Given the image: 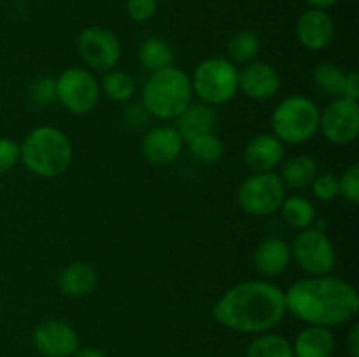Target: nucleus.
Returning a JSON list of instances; mask_svg holds the SVG:
<instances>
[{
    "mask_svg": "<svg viewBox=\"0 0 359 357\" xmlns=\"http://www.w3.org/2000/svg\"><path fill=\"white\" fill-rule=\"evenodd\" d=\"M286 312L307 326L339 328L349 324L359 312L358 290L332 275L305 276L284 290Z\"/></svg>",
    "mask_w": 359,
    "mask_h": 357,
    "instance_id": "f257e3e1",
    "label": "nucleus"
},
{
    "mask_svg": "<svg viewBox=\"0 0 359 357\" xmlns=\"http://www.w3.org/2000/svg\"><path fill=\"white\" fill-rule=\"evenodd\" d=\"M286 315L284 290L269 280H244L230 287L212 307L217 324L242 335L272 331Z\"/></svg>",
    "mask_w": 359,
    "mask_h": 357,
    "instance_id": "f03ea898",
    "label": "nucleus"
},
{
    "mask_svg": "<svg viewBox=\"0 0 359 357\" xmlns=\"http://www.w3.org/2000/svg\"><path fill=\"white\" fill-rule=\"evenodd\" d=\"M72 142L56 126H37L20 144V161L42 178L60 177L72 163Z\"/></svg>",
    "mask_w": 359,
    "mask_h": 357,
    "instance_id": "7ed1b4c3",
    "label": "nucleus"
},
{
    "mask_svg": "<svg viewBox=\"0 0 359 357\" xmlns=\"http://www.w3.org/2000/svg\"><path fill=\"white\" fill-rule=\"evenodd\" d=\"M193 102L191 79L179 66L149 74L142 88V105L153 118L172 121Z\"/></svg>",
    "mask_w": 359,
    "mask_h": 357,
    "instance_id": "20e7f679",
    "label": "nucleus"
},
{
    "mask_svg": "<svg viewBox=\"0 0 359 357\" xmlns=\"http://www.w3.org/2000/svg\"><path fill=\"white\" fill-rule=\"evenodd\" d=\"M319 112L312 98L304 94H290L283 98L270 115L272 133L283 144L300 146L319 133Z\"/></svg>",
    "mask_w": 359,
    "mask_h": 357,
    "instance_id": "39448f33",
    "label": "nucleus"
},
{
    "mask_svg": "<svg viewBox=\"0 0 359 357\" xmlns=\"http://www.w3.org/2000/svg\"><path fill=\"white\" fill-rule=\"evenodd\" d=\"M189 79L193 94L210 107L228 104L238 93V69L226 56H210L202 59Z\"/></svg>",
    "mask_w": 359,
    "mask_h": 357,
    "instance_id": "423d86ee",
    "label": "nucleus"
},
{
    "mask_svg": "<svg viewBox=\"0 0 359 357\" xmlns=\"http://www.w3.org/2000/svg\"><path fill=\"white\" fill-rule=\"evenodd\" d=\"M237 205L252 217H266L279 212L286 198V186L276 172H259L249 175L237 189Z\"/></svg>",
    "mask_w": 359,
    "mask_h": 357,
    "instance_id": "0eeeda50",
    "label": "nucleus"
},
{
    "mask_svg": "<svg viewBox=\"0 0 359 357\" xmlns=\"http://www.w3.org/2000/svg\"><path fill=\"white\" fill-rule=\"evenodd\" d=\"M291 247V261L309 276L330 275L337 265V251L326 230L311 226L294 234Z\"/></svg>",
    "mask_w": 359,
    "mask_h": 357,
    "instance_id": "6e6552de",
    "label": "nucleus"
},
{
    "mask_svg": "<svg viewBox=\"0 0 359 357\" xmlns=\"http://www.w3.org/2000/svg\"><path fill=\"white\" fill-rule=\"evenodd\" d=\"M56 102L74 115H86L100 102V84L93 72L83 66L65 69L55 79Z\"/></svg>",
    "mask_w": 359,
    "mask_h": 357,
    "instance_id": "1a4fd4ad",
    "label": "nucleus"
},
{
    "mask_svg": "<svg viewBox=\"0 0 359 357\" xmlns=\"http://www.w3.org/2000/svg\"><path fill=\"white\" fill-rule=\"evenodd\" d=\"M77 51L88 70L107 72L118 66L123 49L114 31L93 24V27H86L79 34Z\"/></svg>",
    "mask_w": 359,
    "mask_h": 357,
    "instance_id": "9d476101",
    "label": "nucleus"
},
{
    "mask_svg": "<svg viewBox=\"0 0 359 357\" xmlns=\"http://www.w3.org/2000/svg\"><path fill=\"white\" fill-rule=\"evenodd\" d=\"M319 132L335 146L353 144L359 135L358 102L344 97L332 98V102L319 112Z\"/></svg>",
    "mask_w": 359,
    "mask_h": 357,
    "instance_id": "9b49d317",
    "label": "nucleus"
},
{
    "mask_svg": "<svg viewBox=\"0 0 359 357\" xmlns=\"http://www.w3.org/2000/svg\"><path fill=\"white\" fill-rule=\"evenodd\" d=\"M32 342L44 357H74L79 349V335L62 318H44L35 326Z\"/></svg>",
    "mask_w": 359,
    "mask_h": 357,
    "instance_id": "f8f14e48",
    "label": "nucleus"
},
{
    "mask_svg": "<svg viewBox=\"0 0 359 357\" xmlns=\"http://www.w3.org/2000/svg\"><path fill=\"white\" fill-rule=\"evenodd\" d=\"M182 147L184 142L174 126H156L142 136L140 153L149 164L165 167L181 156Z\"/></svg>",
    "mask_w": 359,
    "mask_h": 357,
    "instance_id": "ddd939ff",
    "label": "nucleus"
},
{
    "mask_svg": "<svg viewBox=\"0 0 359 357\" xmlns=\"http://www.w3.org/2000/svg\"><path fill=\"white\" fill-rule=\"evenodd\" d=\"M280 90V76L269 62H251L238 70V91L258 102L270 100Z\"/></svg>",
    "mask_w": 359,
    "mask_h": 357,
    "instance_id": "4468645a",
    "label": "nucleus"
},
{
    "mask_svg": "<svg viewBox=\"0 0 359 357\" xmlns=\"http://www.w3.org/2000/svg\"><path fill=\"white\" fill-rule=\"evenodd\" d=\"M298 42L309 51H323L332 44L335 37V23L333 18L323 9H311L304 10L300 18L297 20L294 27Z\"/></svg>",
    "mask_w": 359,
    "mask_h": 357,
    "instance_id": "2eb2a0df",
    "label": "nucleus"
},
{
    "mask_svg": "<svg viewBox=\"0 0 359 357\" xmlns=\"http://www.w3.org/2000/svg\"><path fill=\"white\" fill-rule=\"evenodd\" d=\"M284 160V144L273 133H259L252 136L244 149V163L252 174L276 172Z\"/></svg>",
    "mask_w": 359,
    "mask_h": 357,
    "instance_id": "dca6fc26",
    "label": "nucleus"
},
{
    "mask_svg": "<svg viewBox=\"0 0 359 357\" xmlns=\"http://www.w3.org/2000/svg\"><path fill=\"white\" fill-rule=\"evenodd\" d=\"M256 272L266 279L279 276L287 270L291 262V247L284 238L280 237H269L262 240L256 247L255 255Z\"/></svg>",
    "mask_w": 359,
    "mask_h": 357,
    "instance_id": "f3484780",
    "label": "nucleus"
},
{
    "mask_svg": "<svg viewBox=\"0 0 359 357\" xmlns=\"http://www.w3.org/2000/svg\"><path fill=\"white\" fill-rule=\"evenodd\" d=\"M177 125L174 126L177 133L181 135L182 142L188 144L189 140L196 139L200 135L207 133H216L217 128V114L214 107L207 104H189L181 114L177 115Z\"/></svg>",
    "mask_w": 359,
    "mask_h": 357,
    "instance_id": "a211bd4d",
    "label": "nucleus"
},
{
    "mask_svg": "<svg viewBox=\"0 0 359 357\" xmlns=\"http://www.w3.org/2000/svg\"><path fill=\"white\" fill-rule=\"evenodd\" d=\"M98 286V272L90 262L77 261L60 272L58 289L60 293L69 298L90 296Z\"/></svg>",
    "mask_w": 359,
    "mask_h": 357,
    "instance_id": "6ab92c4d",
    "label": "nucleus"
},
{
    "mask_svg": "<svg viewBox=\"0 0 359 357\" xmlns=\"http://www.w3.org/2000/svg\"><path fill=\"white\" fill-rule=\"evenodd\" d=\"M293 345L294 357H332L335 352V336L323 326H307L297 335Z\"/></svg>",
    "mask_w": 359,
    "mask_h": 357,
    "instance_id": "aec40b11",
    "label": "nucleus"
},
{
    "mask_svg": "<svg viewBox=\"0 0 359 357\" xmlns=\"http://www.w3.org/2000/svg\"><path fill=\"white\" fill-rule=\"evenodd\" d=\"M318 161L309 154H293L280 163V181L291 189L311 188L312 181L318 177Z\"/></svg>",
    "mask_w": 359,
    "mask_h": 357,
    "instance_id": "412c9836",
    "label": "nucleus"
},
{
    "mask_svg": "<svg viewBox=\"0 0 359 357\" xmlns=\"http://www.w3.org/2000/svg\"><path fill=\"white\" fill-rule=\"evenodd\" d=\"M139 62L149 74L174 65V49L160 37H147L139 46Z\"/></svg>",
    "mask_w": 359,
    "mask_h": 357,
    "instance_id": "4be33fe9",
    "label": "nucleus"
},
{
    "mask_svg": "<svg viewBox=\"0 0 359 357\" xmlns=\"http://www.w3.org/2000/svg\"><path fill=\"white\" fill-rule=\"evenodd\" d=\"M98 84H100V93L116 104H128L135 97V79L125 70H107L104 72V77L98 80Z\"/></svg>",
    "mask_w": 359,
    "mask_h": 357,
    "instance_id": "5701e85b",
    "label": "nucleus"
},
{
    "mask_svg": "<svg viewBox=\"0 0 359 357\" xmlns=\"http://www.w3.org/2000/svg\"><path fill=\"white\" fill-rule=\"evenodd\" d=\"M262 49V38L255 30H238L228 38L226 58L233 65H248L255 62Z\"/></svg>",
    "mask_w": 359,
    "mask_h": 357,
    "instance_id": "b1692460",
    "label": "nucleus"
},
{
    "mask_svg": "<svg viewBox=\"0 0 359 357\" xmlns=\"http://www.w3.org/2000/svg\"><path fill=\"white\" fill-rule=\"evenodd\" d=\"M280 214L287 226L294 230H305V227L314 226L316 223V209L311 200L300 195H291L283 200L280 203Z\"/></svg>",
    "mask_w": 359,
    "mask_h": 357,
    "instance_id": "393cba45",
    "label": "nucleus"
},
{
    "mask_svg": "<svg viewBox=\"0 0 359 357\" xmlns=\"http://www.w3.org/2000/svg\"><path fill=\"white\" fill-rule=\"evenodd\" d=\"M245 357H294L290 340L277 332H259L249 343Z\"/></svg>",
    "mask_w": 359,
    "mask_h": 357,
    "instance_id": "a878e982",
    "label": "nucleus"
},
{
    "mask_svg": "<svg viewBox=\"0 0 359 357\" xmlns=\"http://www.w3.org/2000/svg\"><path fill=\"white\" fill-rule=\"evenodd\" d=\"M344 77H346V72L339 65L332 62H325L319 63L314 69L312 83H314V88L321 94L328 98H337L342 97Z\"/></svg>",
    "mask_w": 359,
    "mask_h": 357,
    "instance_id": "bb28decb",
    "label": "nucleus"
},
{
    "mask_svg": "<svg viewBox=\"0 0 359 357\" xmlns=\"http://www.w3.org/2000/svg\"><path fill=\"white\" fill-rule=\"evenodd\" d=\"M188 149L191 156L202 164H214L223 158L224 144L217 133H207L189 140Z\"/></svg>",
    "mask_w": 359,
    "mask_h": 357,
    "instance_id": "cd10ccee",
    "label": "nucleus"
},
{
    "mask_svg": "<svg viewBox=\"0 0 359 357\" xmlns=\"http://www.w3.org/2000/svg\"><path fill=\"white\" fill-rule=\"evenodd\" d=\"M30 100L35 107H48L53 102H56V86H55V77L51 76H41L32 83L30 91Z\"/></svg>",
    "mask_w": 359,
    "mask_h": 357,
    "instance_id": "c85d7f7f",
    "label": "nucleus"
},
{
    "mask_svg": "<svg viewBox=\"0 0 359 357\" xmlns=\"http://www.w3.org/2000/svg\"><path fill=\"white\" fill-rule=\"evenodd\" d=\"M339 196H344L349 203L359 202V164L353 163L339 177Z\"/></svg>",
    "mask_w": 359,
    "mask_h": 357,
    "instance_id": "c756f323",
    "label": "nucleus"
},
{
    "mask_svg": "<svg viewBox=\"0 0 359 357\" xmlns=\"http://www.w3.org/2000/svg\"><path fill=\"white\" fill-rule=\"evenodd\" d=\"M311 188L312 195L321 202H333L339 198V177L333 174H318Z\"/></svg>",
    "mask_w": 359,
    "mask_h": 357,
    "instance_id": "7c9ffc66",
    "label": "nucleus"
},
{
    "mask_svg": "<svg viewBox=\"0 0 359 357\" xmlns=\"http://www.w3.org/2000/svg\"><path fill=\"white\" fill-rule=\"evenodd\" d=\"M20 163V144L7 136H0V174H7Z\"/></svg>",
    "mask_w": 359,
    "mask_h": 357,
    "instance_id": "2f4dec72",
    "label": "nucleus"
},
{
    "mask_svg": "<svg viewBox=\"0 0 359 357\" xmlns=\"http://www.w3.org/2000/svg\"><path fill=\"white\" fill-rule=\"evenodd\" d=\"M158 0H126V14L132 21L144 23L156 14Z\"/></svg>",
    "mask_w": 359,
    "mask_h": 357,
    "instance_id": "473e14b6",
    "label": "nucleus"
},
{
    "mask_svg": "<svg viewBox=\"0 0 359 357\" xmlns=\"http://www.w3.org/2000/svg\"><path fill=\"white\" fill-rule=\"evenodd\" d=\"M147 118H149V114H147L142 102H130L121 114L123 122H125L128 128H140V126H144V122L147 121Z\"/></svg>",
    "mask_w": 359,
    "mask_h": 357,
    "instance_id": "72a5a7b5",
    "label": "nucleus"
},
{
    "mask_svg": "<svg viewBox=\"0 0 359 357\" xmlns=\"http://www.w3.org/2000/svg\"><path fill=\"white\" fill-rule=\"evenodd\" d=\"M342 97L353 102L359 100V74L356 70L346 72V77H344Z\"/></svg>",
    "mask_w": 359,
    "mask_h": 357,
    "instance_id": "f704fd0d",
    "label": "nucleus"
},
{
    "mask_svg": "<svg viewBox=\"0 0 359 357\" xmlns=\"http://www.w3.org/2000/svg\"><path fill=\"white\" fill-rule=\"evenodd\" d=\"M347 349H349L351 357H359V324L356 322L353 324L349 336H347Z\"/></svg>",
    "mask_w": 359,
    "mask_h": 357,
    "instance_id": "c9c22d12",
    "label": "nucleus"
},
{
    "mask_svg": "<svg viewBox=\"0 0 359 357\" xmlns=\"http://www.w3.org/2000/svg\"><path fill=\"white\" fill-rule=\"evenodd\" d=\"M74 357H105V354L97 346H79Z\"/></svg>",
    "mask_w": 359,
    "mask_h": 357,
    "instance_id": "e433bc0d",
    "label": "nucleus"
},
{
    "mask_svg": "<svg viewBox=\"0 0 359 357\" xmlns=\"http://www.w3.org/2000/svg\"><path fill=\"white\" fill-rule=\"evenodd\" d=\"M305 2H307L311 7H314V9L326 10V9H330V7L337 6L340 0H305Z\"/></svg>",
    "mask_w": 359,
    "mask_h": 357,
    "instance_id": "4c0bfd02",
    "label": "nucleus"
},
{
    "mask_svg": "<svg viewBox=\"0 0 359 357\" xmlns=\"http://www.w3.org/2000/svg\"><path fill=\"white\" fill-rule=\"evenodd\" d=\"M158 2H174V0H158Z\"/></svg>",
    "mask_w": 359,
    "mask_h": 357,
    "instance_id": "58836bf2",
    "label": "nucleus"
}]
</instances>
